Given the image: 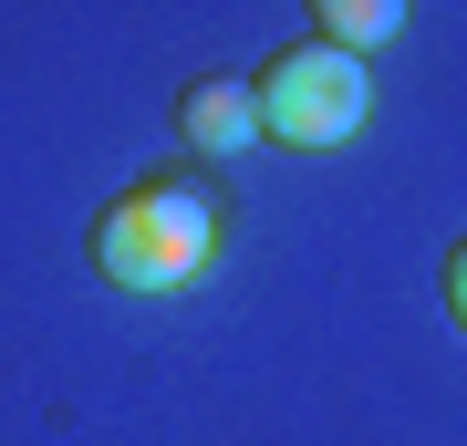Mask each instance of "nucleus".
Segmentation results:
<instances>
[{
    "mask_svg": "<svg viewBox=\"0 0 467 446\" xmlns=\"http://www.w3.org/2000/svg\"><path fill=\"white\" fill-rule=\"evenodd\" d=\"M208 249H218V218H208V187L187 177H156L94 218V270L115 291H187L208 270Z\"/></svg>",
    "mask_w": 467,
    "mask_h": 446,
    "instance_id": "obj_1",
    "label": "nucleus"
},
{
    "mask_svg": "<svg viewBox=\"0 0 467 446\" xmlns=\"http://www.w3.org/2000/svg\"><path fill=\"white\" fill-rule=\"evenodd\" d=\"M250 94H260V135L312 146V156L353 146V135H364V115H374V73H364V52H343V42H301V52H281Z\"/></svg>",
    "mask_w": 467,
    "mask_h": 446,
    "instance_id": "obj_2",
    "label": "nucleus"
},
{
    "mask_svg": "<svg viewBox=\"0 0 467 446\" xmlns=\"http://www.w3.org/2000/svg\"><path fill=\"white\" fill-rule=\"evenodd\" d=\"M187 146L198 156H250L260 146V94L250 83H198L187 94Z\"/></svg>",
    "mask_w": 467,
    "mask_h": 446,
    "instance_id": "obj_3",
    "label": "nucleus"
},
{
    "mask_svg": "<svg viewBox=\"0 0 467 446\" xmlns=\"http://www.w3.org/2000/svg\"><path fill=\"white\" fill-rule=\"evenodd\" d=\"M312 21H322V42L374 52V42H395V32H405V0H312Z\"/></svg>",
    "mask_w": 467,
    "mask_h": 446,
    "instance_id": "obj_4",
    "label": "nucleus"
},
{
    "mask_svg": "<svg viewBox=\"0 0 467 446\" xmlns=\"http://www.w3.org/2000/svg\"><path fill=\"white\" fill-rule=\"evenodd\" d=\"M447 312H457V322H467V239H457V249H447Z\"/></svg>",
    "mask_w": 467,
    "mask_h": 446,
    "instance_id": "obj_5",
    "label": "nucleus"
}]
</instances>
